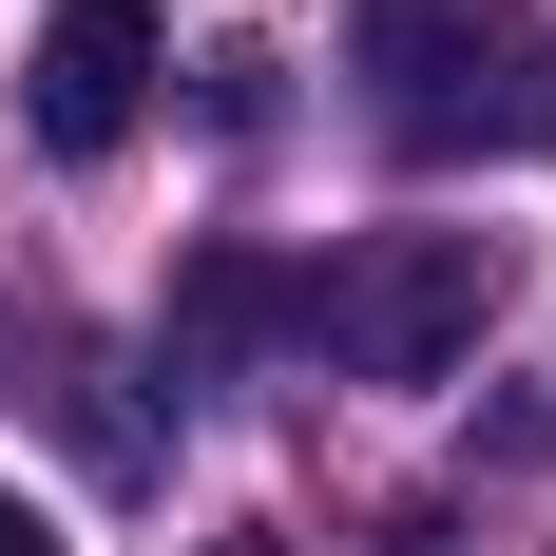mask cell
Returning a JSON list of instances; mask_svg holds the SVG:
<instances>
[{
	"mask_svg": "<svg viewBox=\"0 0 556 556\" xmlns=\"http://www.w3.org/2000/svg\"><path fill=\"white\" fill-rule=\"evenodd\" d=\"M500 327V230H365L345 269H307V345H345L365 384H460Z\"/></svg>",
	"mask_w": 556,
	"mask_h": 556,
	"instance_id": "1",
	"label": "cell"
},
{
	"mask_svg": "<svg viewBox=\"0 0 556 556\" xmlns=\"http://www.w3.org/2000/svg\"><path fill=\"white\" fill-rule=\"evenodd\" d=\"M173 327L212 345V365H250V345H288V327H307V288H288L269 250H192V288H173Z\"/></svg>",
	"mask_w": 556,
	"mask_h": 556,
	"instance_id": "4",
	"label": "cell"
},
{
	"mask_svg": "<svg viewBox=\"0 0 556 556\" xmlns=\"http://www.w3.org/2000/svg\"><path fill=\"white\" fill-rule=\"evenodd\" d=\"M0 556H58V518H39V500H20V480H0Z\"/></svg>",
	"mask_w": 556,
	"mask_h": 556,
	"instance_id": "6",
	"label": "cell"
},
{
	"mask_svg": "<svg viewBox=\"0 0 556 556\" xmlns=\"http://www.w3.org/2000/svg\"><path fill=\"white\" fill-rule=\"evenodd\" d=\"M154 0H58L39 20V58H20V115H39V154H135V115H154Z\"/></svg>",
	"mask_w": 556,
	"mask_h": 556,
	"instance_id": "2",
	"label": "cell"
},
{
	"mask_svg": "<svg viewBox=\"0 0 556 556\" xmlns=\"http://www.w3.org/2000/svg\"><path fill=\"white\" fill-rule=\"evenodd\" d=\"M77 460H97V480H115V500H135V480H154V403H135V365H77Z\"/></svg>",
	"mask_w": 556,
	"mask_h": 556,
	"instance_id": "5",
	"label": "cell"
},
{
	"mask_svg": "<svg viewBox=\"0 0 556 556\" xmlns=\"http://www.w3.org/2000/svg\"><path fill=\"white\" fill-rule=\"evenodd\" d=\"M345 58H365V97H384V135H480V58H500V0H345Z\"/></svg>",
	"mask_w": 556,
	"mask_h": 556,
	"instance_id": "3",
	"label": "cell"
},
{
	"mask_svg": "<svg viewBox=\"0 0 556 556\" xmlns=\"http://www.w3.org/2000/svg\"><path fill=\"white\" fill-rule=\"evenodd\" d=\"M212 556H288V538H212Z\"/></svg>",
	"mask_w": 556,
	"mask_h": 556,
	"instance_id": "8",
	"label": "cell"
},
{
	"mask_svg": "<svg viewBox=\"0 0 556 556\" xmlns=\"http://www.w3.org/2000/svg\"><path fill=\"white\" fill-rule=\"evenodd\" d=\"M500 115H518V135H556V77H538V97H500Z\"/></svg>",
	"mask_w": 556,
	"mask_h": 556,
	"instance_id": "7",
	"label": "cell"
}]
</instances>
